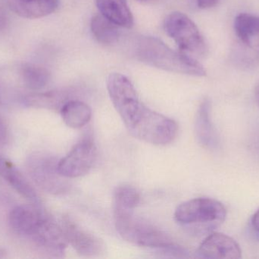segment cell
I'll use <instances>...</instances> for the list:
<instances>
[{
	"label": "cell",
	"instance_id": "44dd1931",
	"mask_svg": "<svg viewBox=\"0 0 259 259\" xmlns=\"http://www.w3.org/2000/svg\"><path fill=\"white\" fill-rule=\"evenodd\" d=\"M140 202V193L131 186H121L114 192L113 206L134 210Z\"/></svg>",
	"mask_w": 259,
	"mask_h": 259
},
{
	"label": "cell",
	"instance_id": "9a60e30c",
	"mask_svg": "<svg viewBox=\"0 0 259 259\" xmlns=\"http://www.w3.org/2000/svg\"><path fill=\"white\" fill-rule=\"evenodd\" d=\"M96 3L101 15L118 27L130 28L134 25L127 0H96Z\"/></svg>",
	"mask_w": 259,
	"mask_h": 259
},
{
	"label": "cell",
	"instance_id": "d4e9b609",
	"mask_svg": "<svg viewBox=\"0 0 259 259\" xmlns=\"http://www.w3.org/2000/svg\"><path fill=\"white\" fill-rule=\"evenodd\" d=\"M7 138V129L4 122L0 119V147L6 143Z\"/></svg>",
	"mask_w": 259,
	"mask_h": 259
},
{
	"label": "cell",
	"instance_id": "6da1fadb",
	"mask_svg": "<svg viewBox=\"0 0 259 259\" xmlns=\"http://www.w3.org/2000/svg\"><path fill=\"white\" fill-rule=\"evenodd\" d=\"M9 223L15 234L32 240L52 256L65 254L68 243L62 227L37 205L15 207L9 214Z\"/></svg>",
	"mask_w": 259,
	"mask_h": 259
},
{
	"label": "cell",
	"instance_id": "cb8c5ba5",
	"mask_svg": "<svg viewBox=\"0 0 259 259\" xmlns=\"http://www.w3.org/2000/svg\"><path fill=\"white\" fill-rule=\"evenodd\" d=\"M251 225L254 232L259 237V208L251 219Z\"/></svg>",
	"mask_w": 259,
	"mask_h": 259
},
{
	"label": "cell",
	"instance_id": "5b68a950",
	"mask_svg": "<svg viewBox=\"0 0 259 259\" xmlns=\"http://www.w3.org/2000/svg\"><path fill=\"white\" fill-rule=\"evenodd\" d=\"M227 210L222 202L209 198H197L181 204L175 218L184 226L196 228L200 232H211L225 222Z\"/></svg>",
	"mask_w": 259,
	"mask_h": 259
},
{
	"label": "cell",
	"instance_id": "7c38bea8",
	"mask_svg": "<svg viewBox=\"0 0 259 259\" xmlns=\"http://www.w3.org/2000/svg\"><path fill=\"white\" fill-rule=\"evenodd\" d=\"M0 177L6 181L24 199L32 202L33 205H39V197L33 187L16 166L3 156H0Z\"/></svg>",
	"mask_w": 259,
	"mask_h": 259
},
{
	"label": "cell",
	"instance_id": "83f0119b",
	"mask_svg": "<svg viewBox=\"0 0 259 259\" xmlns=\"http://www.w3.org/2000/svg\"><path fill=\"white\" fill-rule=\"evenodd\" d=\"M137 1L140 2V3H147L154 1V0H137Z\"/></svg>",
	"mask_w": 259,
	"mask_h": 259
},
{
	"label": "cell",
	"instance_id": "e0dca14e",
	"mask_svg": "<svg viewBox=\"0 0 259 259\" xmlns=\"http://www.w3.org/2000/svg\"><path fill=\"white\" fill-rule=\"evenodd\" d=\"M64 123L72 129H80L86 126L92 117L91 107L84 102L71 100L60 110Z\"/></svg>",
	"mask_w": 259,
	"mask_h": 259
},
{
	"label": "cell",
	"instance_id": "7a4b0ae2",
	"mask_svg": "<svg viewBox=\"0 0 259 259\" xmlns=\"http://www.w3.org/2000/svg\"><path fill=\"white\" fill-rule=\"evenodd\" d=\"M140 62L170 72L202 77L206 75L203 65L187 53L172 50L162 41L153 36H140L135 48Z\"/></svg>",
	"mask_w": 259,
	"mask_h": 259
},
{
	"label": "cell",
	"instance_id": "5bb4252c",
	"mask_svg": "<svg viewBox=\"0 0 259 259\" xmlns=\"http://www.w3.org/2000/svg\"><path fill=\"white\" fill-rule=\"evenodd\" d=\"M210 111V100L205 99L198 109L195 129L199 142L207 149H213L219 144V138L211 120Z\"/></svg>",
	"mask_w": 259,
	"mask_h": 259
},
{
	"label": "cell",
	"instance_id": "484cf974",
	"mask_svg": "<svg viewBox=\"0 0 259 259\" xmlns=\"http://www.w3.org/2000/svg\"><path fill=\"white\" fill-rule=\"evenodd\" d=\"M255 100H256L257 104H258L259 107V83L256 85V87H255Z\"/></svg>",
	"mask_w": 259,
	"mask_h": 259
},
{
	"label": "cell",
	"instance_id": "52a82bcc",
	"mask_svg": "<svg viewBox=\"0 0 259 259\" xmlns=\"http://www.w3.org/2000/svg\"><path fill=\"white\" fill-rule=\"evenodd\" d=\"M97 158V147L91 138L74 146L65 158L58 161V172L65 178H77L89 173Z\"/></svg>",
	"mask_w": 259,
	"mask_h": 259
},
{
	"label": "cell",
	"instance_id": "ac0fdd59",
	"mask_svg": "<svg viewBox=\"0 0 259 259\" xmlns=\"http://www.w3.org/2000/svg\"><path fill=\"white\" fill-rule=\"evenodd\" d=\"M91 31L100 44L112 45L118 41L120 32L118 26L102 15H95L91 20Z\"/></svg>",
	"mask_w": 259,
	"mask_h": 259
},
{
	"label": "cell",
	"instance_id": "603a6c76",
	"mask_svg": "<svg viewBox=\"0 0 259 259\" xmlns=\"http://www.w3.org/2000/svg\"><path fill=\"white\" fill-rule=\"evenodd\" d=\"M220 0H196L197 6L200 9H209L214 7L219 3Z\"/></svg>",
	"mask_w": 259,
	"mask_h": 259
},
{
	"label": "cell",
	"instance_id": "d6986e66",
	"mask_svg": "<svg viewBox=\"0 0 259 259\" xmlns=\"http://www.w3.org/2000/svg\"><path fill=\"white\" fill-rule=\"evenodd\" d=\"M21 76L25 86L34 91L45 88L50 81V73L47 68L32 63L21 65Z\"/></svg>",
	"mask_w": 259,
	"mask_h": 259
},
{
	"label": "cell",
	"instance_id": "277c9868",
	"mask_svg": "<svg viewBox=\"0 0 259 259\" xmlns=\"http://www.w3.org/2000/svg\"><path fill=\"white\" fill-rule=\"evenodd\" d=\"M134 210L113 206L115 228L126 241L143 247L177 251L173 240L161 230L134 215Z\"/></svg>",
	"mask_w": 259,
	"mask_h": 259
},
{
	"label": "cell",
	"instance_id": "2e32d148",
	"mask_svg": "<svg viewBox=\"0 0 259 259\" xmlns=\"http://www.w3.org/2000/svg\"><path fill=\"white\" fill-rule=\"evenodd\" d=\"M72 92L68 90L53 91L49 92L35 94L27 96L24 98V104L35 108H45V109L61 110L62 106L73 100Z\"/></svg>",
	"mask_w": 259,
	"mask_h": 259
},
{
	"label": "cell",
	"instance_id": "8992f818",
	"mask_svg": "<svg viewBox=\"0 0 259 259\" xmlns=\"http://www.w3.org/2000/svg\"><path fill=\"white\" fill-rule=\"evenodd\" d=\"M164 30L184 53L205 56L208 51L206 43L194 22L180 12L169 14L164 20Z\"/></svg>",
	"mask_w": 259,
	"mask_h": 259
},
{
	"label": "cell",
	"instance_id": "9c48e42d",
	"mask_svg": "<svg viewBox=\"0 0 259 259\" xmlns=\"http://www.w3.org/2000/svg\"><path fill=\"white\" fill-rule=\"evenodd\" d=\"M61 227L68 244L80 255L98 256L104 252V243L98 237L82 229L70 217H62Z\"/></svg>",
	"mask_w": 259,
	"mask_h": 259
},
{
	"label": "cell",
	"instance_id": "ba28073f",
	"mask_svg": "<svg viewBox=\"0 0 259 259\" xmlns=\"http://www.w3.org/2000/svg\"><path fill=\"white\" fill-rule=\"evenodd\" d=\"M28 170L35 182L46 191L59 194L66 191V182L58 172V162L50 157L35 155L29 159Z\"/></svg>",
	"mask_w": 259,
	"mask_h": 259
},
{
	"label": "cell",
	"instance_id": "30bf717a",
	"mask_svg": "<svg viewBox=\"0 0 259 259\" xmlns=\"http://www.w3.org/2000/svg\"><path fill=\"white\" fill-rule=\"evenodd\" d=\"M196 255L206 259H239L242 251L238 243L229 236L212 233L201 243Z\"/></svg>",
	"mask_w": 259,
	"mask_h": 259
},
{
	"label": "cell",
	"instance_id": "7402d4cb",
	"mask_svg": "<svg viewBox=\"0 0 259 259\" xmlns=\"http://www.w3.org/2000/svg\"><path fill=\"white\" fill-rule=\"evenodd\" d=\"M8 25V16L6 11L0 5V33H3Z\"/></svg>",
	"mask_w": 259,
	"mask_h": 259
},
{
	"label": "cell",
	"instance_id": "3957f363",
	"mask_svg": "<svg viewBox=\"0 0 259 259\" xmlns=\"http://www.w3.org/2000/svg\"><path fill=\"white\" fill-rule=\"evenodd\" d=\"M133 136L155 145H165L176 138L178 126L171 119L158 114L139 101L121 116Z\"/></svg>",
	"mask_w": 259,
	"mask_h": 259
},
{
	"label": "cell",
	"instance_id": "ffe728a7",
	"mask_svg": "<svg viewBox=\"0 0 259 259\" xmlns=\"http://www.w3.org/2000/svg\"><path fill=\"white\" fill-rule=\"evenodd\" d=\"M234 30L237 36L246 45H251L252 38L259 33V16L241 13L234 20Z\"/></svg>",
	"mask_w": 259,
	"mask_h": 259
},
{
	"label": "cell",
	"instance_id": "8fae6325",
	"mask_svg": "<svg viewBox=\"0 0 259 259\" xmlns=\"http://www.w3.org/2000/svg\"><path fill=\"white\" fill-rule=\"evenodd\" d=\"M108 92L118 114L138 101L139 97L128 78L120 73H111L106 81Z\"/></svg>",
	"mask_w": 259,
	"mask_h": 259
},
{
	"label": "cell",
	"instance_id": "4316f807",
	"mask_svg": "<svg viewBox=\"0 0 259 259\" xmlns=\"http://www.w3.org/2000/svg\"><path fill=\"white\" fill-rule=\"evenodd\" d=\"M6 250H4V249H1V248H0V258H4V257H6Z\"/></svg>",
	"mask_w": 259,
	"mask_h": 259
},
{
	"label": "cell",
	"instance_id": "4fadbf2b",
	"mask_svg": "<svg viewBox=\"0 0 259 259\" xmlns=\"http://www.w3.org/2000/svg\"><path fill=\"white\" fill-rule=\"evenodd\" d=\"M6 3L14 13L28 19L47 16L59 6V0H6Z\"/></svg>",
	"mask_w": 259,
	"mask_h": 259
}]
</instances>
